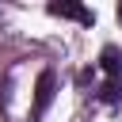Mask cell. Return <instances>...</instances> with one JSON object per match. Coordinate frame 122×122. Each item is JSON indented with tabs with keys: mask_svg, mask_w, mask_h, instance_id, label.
<instances>
[{
	"mask_svg": "<svg viewBox=\"0 0 122 122\" xmlns=\"http://www.w3.org/2000/svg\"><path fill=\"white\" fill-rule=\"evenodd\" d=\"M53 84H57L53 72L42 69V72H38V84H34V111H30V118H42V114H46V107L53 103Z\"/></svg>",
	"mask_w": 122,
	"mask_h": 122,
	"instance_id": "6da1fadb",
	"label": "cell"
},
{
	"mask_svg": "<svg viewBox=\"0 0 122 122\" xmlns=\"http://www.w3.org/2000/svg\"><path fill=\"white\" fill-rule=\"evenodd\" d=\"M50 15H61V19H80V23H95V15H92L84 4H72V0H53V4H50Z\"/></svg>",
	"mask_w": 122,
	"mask_h": 122,
	"instance_id": "7a4b0ae2",
	"label": "cell"
},
{
	"mask_svg": "<svg viewBox=\"0 0 122 122\" xmlns=\"http://www.w3.org/2000/svg\"><path fill=\"white\" fill-rule=\"evenodd\" d=\"M99 65H103V72L118 84L122 80V50L118 46H103V53H99Z\"/></svg>",
	"mask_w": 122,
	"mask_h": 122,
	"instance_id": "3957f363",
	"label": "cell"
},
{
	"mask_svg": "<svg viewBox=\"0 0 122 122\" xmlns=\"http://www.w3.org/2000/svg\"><path fill=\"white\" fill-rule=\"evenodd\" d=\"M103 99H107V103H114V99H118V84H114V80H107V84H103Z\"/></svg>",
	"mask_w": 122,
	"mask_h": 122,
	"instance_id": "277c9868",
	"label": "cell"
},
{
	"mask_svg": "<svg viewBox=\"0 0 122 122\" xmlns=\"http://www.w3.org/2000/svg\"><path fill=\"white\" fill-rule=\"evenodd\" d=\"M118 19H122V4H118Z\"/></svg>",
	"mask_w": 122,
	"mask_h": 122,
	"instance_id": "5b68a950",
	"label": "cell"
}]
</instances>
